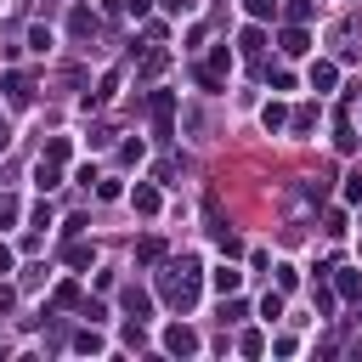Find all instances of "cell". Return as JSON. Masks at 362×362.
Segmentation results:
<instances>
[{
  "label": "cell",
  "mask_w": 362,
  "mask_h": 362,
  "mask_svg": "<svg viewBox=\"0 0 362 362\" xmlns=\"http://www.w3.org/2000/svg\"><path fill=\"white\" fill-rule=\"evenodd\" d=\"M74 351H102V334H96V328H79V334H74Z\"/></svg>",
  "instance_id": "603a6c76"
},
{
  "label": "cell",
  "mask_w": 362,
  "mask_h": 362,
  "mask_svg": "<svg viewBox=\"0 0 362 362\" xmlns=\"http://www.w3.org/2000/svg\"><path fill=\"white\" fill-rule=\"evenodd\" d=\"M311 124H317V107H294V113H288V130H294V136H305Z\"/></svg>",
  "instance_id": "e0dca14e"
},
{
  "label": "cell",
  "mask_w": 362,
  "mask_h": 362,
  "mask_svg": "<svg viewBox=\"0 0 362 362\" xmlns=\"http://www.w3.org/2000/svg\"><path fill=\"white\" fill-rule=\"evenodd\" d=\"M136 266H164V238H141L136 243Z\"/></svg>",
  "instance_id": "52a82bcc"
},
{
  "label": "cell",
  "mask_w": 362,
  "mask_h": 362,
  "mask_svg": "<svg viewBox=\"0 0 362 362\" xmlns=\"http://www.w3.org/2000/svg\"><path fill=\"white\" fill-rule=\"evenodd\" d=\"M317 6H322V0H288V23H305Z\"/></svg>",
  "instance_id": "cb8c5ba5"
},
{
  "label": "cell",
  "mask_w": 362,
  "mask_h": 362,
  "mask_svg": "<svg viewBox=\"0 0 362 362\" xmlns=\"http://www.w3.org/2000/svg\"><path fill=\"white\" fill-rule=\"evenodd\" d=\"M209 283H215L221 294H238V283H243V272H238V266H221V272H209Z\"/></svg>",
  "instance_id": "4fadbf2b"
},
{
  "label": "cell",
  "mask_w": 362,
  "mask_h": 362,
  "mask_svg": "<svg viewBox=\"0 0 362 362\" xmlns=\"http://www.w3.org/2000/svg\"><path fill=\"white\" fill-rule=\"evenodd\" d=\"M334 79H339L334 62H311V90H334Z\"/></svg>",
  "instance_id": "7c38bea8"
},
{
  "label": "cell",
  "mask_w": 362,
  "mask_h": 362,
  "mask_svg": "<svg viewBox=\"0 0 362 362\" xmlns=\"http://www.w3.org/2000/svg\"><path fill=\"white\" fill-rule=\"evenodd\" d=\"M6 96L11 102H34V79L28 74H6Z\"/></svg>",
  "instance_id": "9c48e42d"
},
{
  "label": "cell",
  "mask_w": 362,
  "mask_h": 362,
  "mask_svg": "<svg viewBox=\"0 0 362 362\" xmlns=\"http://www.w3.org/2000/svg\"><path fill=\"white\" fill-rule=\"evenodd\" d=\"M130 204H136L141 215H158V187H147V181H136V192H130Z\"/></svg>",
  "instance_id": "30bf717a"
},
{
  "label": "cell",
  "mask_w": 362,
  "mask_h": 362,
  "mask_svg": "<svg viewBox=\"0 0 362 362\" xmlns=\"http://www.w3.org/2000/svg\"><path fill=\"white\" fill-rule=\"evenodd\" d=\"M147 113H153V130H158V136H170V119H175V96H170V90H153V96H147Z\"/></svg>",
  "instance_id": "7a4b0ae2"
},
{
  "label": "cell",
  "mask_w": 362,
  "mask_h": 362,
  "mask_svg": "<svg viewBox=\"0 0 362 362\" xmlns=\"http://www.w3.org/2000/svg\"><path fill=\"white\" fill-rule=\"evenodd\" d=\"M34 187H40V192H57V187H62V170H57L51 158H40V164H34Z\"/></svg>",
  "instance_id": "8992f818"
},
{
  "label": "cell",
  "mask_w": 362,
  "mask_h": 362,
  "mask_svg": "<svg viewBox=\"0 0 362 362\" xmlns=\"http://www.w3.org/2000/svg\"><path fill=\"white\" fill-rule=\"evenodd\" d=\"M11 305H17V288H11V283H0V317H6Z\"/></svg>",
  "instance_id": "f546056e"
},
{
  "label": "cell",
  "mask_w": 362,
  "mask_h": 362,
  "mask_svg": "<svg viewBox=\"0 0 362 362\" xmlns=\"http://www.w3.org/2000/svg\"><path fill=\"white\" fill-rule=\"evenodd\" d=\"M243 317H249V305H243V300H232V294H226V305H221V322H243Z\"/></svg>",
  "instance_id": "44dd1931"
},
{
  "label": "cell",
  "mask_w": 362,
  "mask_h": 362,
  "mask_svg": "<svg viewBox=\"0 0 362 362\" xmlns=\"http://www.w3.org/2000/svg\"><path fill=\"white\" fill-rule=\"evenodd\" d=\"M164 351L170 356H198V334L187 322H175V328H164Z\"/></svg>",
  "instance_id": "3957f363"
},
{
  "label": "cell",
  "mask_w": 362,
  "mask_h": 362,
  "mask_svg": "<svg viewBox=\"0 0 362 362\" xmlns=\"http://www.w3.org/2000/svg\"><path fill=\"white\" fill-rule=\"evenodd\" d=\"M238 351H243V356H260V351H266V339H260V334H255V328H249V334H243V339H238Z\"/></svg>",
  "instance_id": "484cf974"
},
{
  "label": "cell",
  "mask_w": 362,
  "mask_h": 362,
  "mask_svg": "<svg viewBox=\"0 0 362 362\" xmlns=\"http://www.w3.org/2000/svg\"><path fill=\"white\" fill-rule=\"evenodd\" d=\"M68 153H74V141H68V136H51L40 158H51V164H68Z\"/></svg>",
  "instance_id": "2e32d148"
},
{
  "label": "cell",
  "mask_w": 362,
  "mask_h": 362,
  "mask_svg": "<svg viewBox=\"0 0 362 362\" xmlns=\"http://www.w3.org/2000/svg\"><path fill=\"white\" fill-rule=\"evenodd\" d=\"M6 141H11V130H6V113H0V147H6Z\"/></svg>",
  "instance_id": "e575fe53"
},
{
  "label": "cell",
  "mask_w": 362,
  "mask_h": 362,
  "mask_svg": "<svg viewBox=\"0 0 362 362\" xmlns=\"http://www.w3.org/2000/svg\"><path fill=\"white\" fill-rule=\"evenodd\" d=\"M62 260H68V266H90V260H96V243H85V238H68Z\"/></svg>",
  "instance_id": "ba28073f"
},
{
  "label": "cell",
  "mask_w": 362,
  "mask_h": 362,
  "mask_svg": "<svg viewBox=\"0 0 362 362\" xmlns=\"http://www.w3.org/2000/svg\"><path fill=\"white\" fill-rule=\"evenodd\" d=\"M164 68H170V51H158V45H153V51L141 57V79H153V74H164Z\"/></svg>",
  "instance_id": "5bb4252c"
},
{
  "label": "cell",
  "mask_w": 362,
  "mask_h": 362,
  "mask_svg": "<svg viewBox=\"0 0 362 362\" xmlns=\"http://www.w3.org/2000/svg\"><path fill=\"white\" fill-rule=\"evenodd\" d=\"M260 317H266V322H277V317H283V288H272V294L260 300Z\"/></svg>",
  "instance_id": "d6986e66"
},
{
  "label": "cell",
  "mask_w": 362,
  "mask_h": 362,
  "mask_svg": "<svg viewBox=\"0 0 362 362\" xmlns=\"http://www.w3.org/2000/svg\"><path fill=\"white\" fill-rule=\"evenodd\" d=\"M119 300H124V311H130V317H147V311H153V300H147V288H136V283H130V288H124Z\"/></svg>",
  "instance_id": "8fae6325"
},
{
  "label": "cell",
  "mask_w": 362,
  "mask_h": 362,
  "mask_svg": "<svg viewBox=\"0 0 362 362\" xmlns=\"http://www.w3.org/2000/svg\"><path fill=\"white\" fill-rule=\"evenodd\" d=\"M124 11V0H102V17H119Z\"/></svg>",
  "instance_id": "d6a6232c"
},
{
  "label": "cell",
  "mask_w": 362,
  "mask_h": 362,
  "mask_svg": "<svg viewBox=\"0 0 362 362\" xmlns=\"http://www.w3.org/2000/svg\"><path fill=\"white\" fill-rule=\"evenodd\" d=\"M96 28H102V17H96L90 6H74V17H68V34H74V40H90Z\"/></svg>",
  "instance_id": "277c9868"
},
{
  "label": "cell",
  "mask_w": 362,
  "mask_h": 362,
  "mask_svg": "<svg viewBox=\"0 0 362 362\" xmlns=\"http://www.w3.org/2000/svg\"><path fill=\"white\" fill-rule=\"evenodd\" d=\"M45 45H51V28L34 23V28H28V51H45Z\"/></svg>",
  "instance_id": "4316f807"
},
{
  "label": "cell",
  "mask_w": 362,
  "mask_h": 362,
  "mask_svg": "<svg viewBox=\"0 0 362 362\" xmlns=\"http://www.w3.org/2000/svg\"><path fill=\"white\" fill-rule=\"evenodd\" d=\"M277 45H283V57H305V51H311V40H305V28H300V23H288V28L277 34Z\"/></svg>",
  "instance_id": "5b68a950"
},
{
  "label": "cell",
  "mask_w": 362,
  "mask_h": 362,
  "mask_svg": "<svg viewBox=\"0 0 362 362\" xmlns=\"http://www.w3.org/2000/svg\"><path fill=\"white\" fill-rule=\"evenodd\" d=\"M11 221H17V198H11V192H0V226H11Z\"/></svg>",
  "instance_id": "f1b7e54d"
},
{
  "label": "cell",
  "mask_w": 362,
  "mask_h": 362,
  "mask_svg": "<svg viewBox=\"0 0 362 362\" xmlns=\"http://www.w3.org/2000/svg\"><path fill=\"white\" fill-rule=\"evenodd\" d=\"M243 11H249L255 23H266V17H277V0H243Z\"/></svg>",
  "instance_id": "ffe728a7"
},
{
  "label": "cell",
  "mask_w": 362,
  "mask_h": 362,
  "mask_svg": "<svg viewBox=\"0 0 362 362\" xmlns=\"http://www.w3.org/2000/svg\"><path fill=\"white\" fill-rule=\"evenodd\" d=\"M124 345H130V351H141V345H147V334H141V317H130V322H124Z\"/></svg>",
  "instance_id": "7402d4cb"
},
{
  "label": "cell",
  "mask_w": 362,
  "mask_h": 362,
  "mask_svg": "<svg viewBox=\"0 0 362 362\" xmlns=\"http://www.w3.org/2000/svg\"><path fill=\"white\" fill-rule=\"evenodd\" d=\"M238 45H243L249 57H260V45H266V34H260V28H243V40H238Z\"/></svg>",
  "instance_id": "d4e9b609"
},
{
  "label": "cell",
  "mask_w": 362,
  "mask_h": 362,
  "mask_svg": "<svg viewBox=\"0 0 362 362\" xmlns=\"http://www.w3.org/2000/svg\"><path fill=\"white\" fill-rule=\"evenodd\" d=\"M124 11H130V17H147V11H153V0H124Z\"/></svg>",
  "instance_id": "4dcf8cb0"
},
{
  "label": "cell",
  "mask_w": 362,
  "mask_h": 362,
  "mask_svg": "<svg viewBox=\"0 0 362 362\" xmlns=\"http://www.w3.org/2000/svg\"><path fill=\"white\" fill-rule=\"evenodd\" d=\"M198 288H204V266H198L192 255H181V260H170V266L158 272V294H164L170 311H192V305H198Z\"/></svg>",
  "instance_id": "6da1fadb"
},
{
  "label": "cell",
  "mask_w": 362,
  "mask_h": 362,
  "mask_svg": "<svg viewBox=\"0 0 362 362\" xmlns=\"http://www.w3.org/2000/svg\"><path fill=\"white\" fill-rule=\"evenodd\" d=\"M260 124H266V130H283V124H288V107H283V102H266V107H260Z\"/></svg>",
  "instance_id": "9a60e30c"
},
{
  "label": "cell",
  "mask_w": 362,
  "mask_h": 362,
  "mask_svg": "<svg viewBox=\"0 0 362 362\" xmlns=\"http://www.w3.org/2000/svg\"><path fill=\"white\" fill-rule=\"evenodd\" d=\"M158 6H164V11H175V17H181V11H192V0H158Z\"/></svg>",
  "instance_id": "1f68e13d"
},
{
  "label": "cell",
  "mask_w": 362,
  "mask_h": 362,
  "mask_svg": "<svg viewBox=\"0 0 362 362\" xmlns=\"http://www.w3.org/2000/svg\"><path fill=\"white\" fill-rule=\"evenodd\" d=\"M6 272H11V249L0 243V277H6Z\"/></svg>",
  "instance_id": "836d02e7"
},
{
  "label": "cell",
  "mask_w": 362,
  "mask_h": 362,
  "mask_svg": "<svg viewBox=\"0 0 362 362\" xmlns=\"http://www.w3.org/2000/svg\"><path fill=\"white\" fill-rule=\"evenodd\" d=\"M311 305H317V311H334V288L317 283V288H311Z\"/></svg>",
  "instance_id": "83f0119b"
},
{
  "label": "cell",
  "mask_w": 362,
  "mask_h": 362,
  "mask_svg": "<svg viewBox=\"0 0 362 362\" xmlns=\"http://www.w3.org/2000/svg\"><path fill=\"white\" fill-rule=\"evenodd\" d=\"M334 294H345V300H362V277H356V272H339Z\"/></svg>",
  "instance_id": "ac0fdd59"
}]
</instances>
